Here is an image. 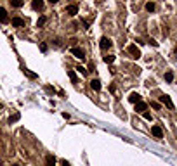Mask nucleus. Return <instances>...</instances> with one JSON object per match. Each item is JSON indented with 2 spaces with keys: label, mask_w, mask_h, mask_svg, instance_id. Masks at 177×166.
Here are the masks:
<instances>
[{
  "label": "nucleus",
  "mask_w": 177,
  "mask_h": 166,
  "mask_svg": "<svg viewBox=\"0 0 177 166\" xmlns=\"http://www.w3.org/2000/svg\"><path fill=\"white\" fill-rule=\"evenodd\" d=\"M134 106H136V113H144V111L148 109V104H146V102H143V100L136 102Z\"/></svg>",
  "instance_id": "7"
},
{
  "label": "nucleus",
  "mask_w": 177,
  "mask_h": 166,
  "mask_svg": "<svg viewBox=\"0 0 177 166\" xmlns=\"http://www.w3.org/2000/svg\"><path fill=\"white\" fill-rule=\"evenodd\" d=\"M129 54L134 57V59H139L141 57V50H139V47H136V45H129Z\"/></svg>",
  "instance_id": "2"
},
{
  "label": "nucleus",
  "mask_w": 177,
  "mask_h": 166,
  "mask_svg": "<svg viewBox=\"0 0 177 166\" xmlns=\"http://www.w3.org/2000/svg\"><path fill=\"white\" fill-rule=\"evenodd\" d=\"M71 54H73L76 59H80V61H83V59H85V50H83V49H80V47H73V49H71Z\"/></svg>",
  "instance_id": "1"
},
{
  "label": "nucleus",
  "mask_w": 177,
  "mask_h": 166,
  "mask_svg": "<svg viewBox=\"0 0 177 166\" xmlns=\"http://www.w3.org/2000/svg\"><path fill=\"white\" fill-rule=\"evenodd\" d=\"M111 45H113V43H111V40H110V38H106V36H103V38H101V42H99L101 50H108Z\"/></svg>",
  "instance_id": "3"
},
{
  "label": "nucleus",
  "mask_w": 177,
  "mask_h": 166,
  "mask_svg": "<svg viewBox=\"0 0 177 166\" xmlns=\"http://www.w3.org/2000/svg\"><path fill=\"white\" fill-rule=\"evenodd\" d=\"M149 43H151L153 47H158V42H156V40H153V38H149Z\"/></svg>",
  "instance_id": "24"
},
{
  "label": "nucleus",
  "mask_w": 177,
  "mask_h": 166,
  "mask_svg": "<svg viewBox=\"0 0 177 166\" xmlns=\"http://www.w3.org/2000/svg\"><path fill=\"white\" fill-rule=\"evenodd\" d=\"M45 90H47V92H49V94H54V92H56V90H54V88H52V87H45Z\"/></svg>",
  "instance_id": "28"
},
{
  "label": "nucleus",
  "mask_w": 177,
  "mask_h": 166,
  "mask_svg": "<svg viewBox=\"0 0 177 166\" xmlns=\"http://www.w3.org/2000/svg\"><path fill=\"white\" fill-rule=\"evenodd\" d=\"M23 73L30 78V80H35V78H38V74L37 73H33V71H30V69H26V68H23Z\"/></svg>",
  "instance_id": "14"
},
{
  "label": "nucleus",
  "mask_w": 177,
  "mask_h": 166,
  "mask_svg": "<svg viewBox=\"0 0 177 166\" xmlns=\"http://www.w3.org/2000/svg\"><path fill=\"white\" fill-rule=\"evenodd\" d=\"M47 49H49L47 43H40V50H42V52H47Z\"/></svg>",
  "instance_id": "23"
},
{
  "label": "nucleus",
  "mask_w": 177,
  "mask_h": 166,
  "mask_svg": "<svg viewBox=\"0 0 177 166\" xmlns=\"http://www.w3.org/2000/svg\"><path fill=\"white\" fill-rule=\"evenodd\" d=\"M151 133H153L156 139H163V130H162V126H158V125H155V126L151 128Z\"/></svg>",
  "instance_id": "5"
},
{
  "label": "nucleus",
  "mask_w": 177,
  "mask_h": 166,
  "mask_svg": "<svg viewBox=\"0 0 177 166\" xmlns=\"http://www.w3.org/2000/svg\"><path fill=\"white\" fill-rule=\"evenodd\" d=\"M83 26H85V29H89V26H90V23H89L87 19H83Z\"/></svg>",
  "instance_id": "27"
},
{
  "label": "nucleus",
  "mask_w": 177,
  "mask_h": 166,
  "mask_svg": "<svg viewBox=\"0 0 177 166\" xmlns=\"http://www.w3.org/2000/svg\"><path fill=\"white\" fill-rule=\"evenodd\" d=\"M45 23H47V17H45V16H40V17H38V21H37V26H38V28H42Z\"/></svg>",
  "instance_id": "20"
},
{
  "label": "nucleus",
  "mask_w": 177,
  "mask_h": 166,
  "mask_svg": "<svg viewBox=\"0 0 177 166\" xmlns=\"http://www.w3.org/2000/svg\"><path fill=\"white\" fill-rule=\"evenodd\" d=\"M160 100H162V104H165L169 109H174V102H172V99H170L169 95H162Z\"/></svg>",
  "instance_id": "4"
},
{
  "label": "nucleus",
  "mask_w": 177,
  "mask_h": 166,
  "mask_svg": "<svg viewBox=\"0 0 177 166\" xmlns=\"http://www.w3.org/2000/svg\"><path fill=\"white\" fill-rule=\"evenodd\" d=\"M104 62L106 64H113L115 62V55H104Z\"/></svg>",
  "instance_id": "21"
},
{
  "label": "nucleus",
  "mask_w": 177,
  "mask_h": 166,
  "mask_svg": "<svg viewBox=\"0 0 177 166\" xmlns=\"http://www.w3.org/2000/svg\"><path fill=\"white\" fill-rule=\"evenodd\" d=\"M76 71H78V73H82V74H87V69H85L83 66H78V68H76Z\"/></svg>",
  "instance_id": "22"
},
{
  "label": "nucleus",
  "mask_w": 177,
  "mask_h": 166,
  "mask_svg": "<svg viewBox=\"0 0 177 166\" xmlns=\"http://www.w3.org/2000/svg\"><path fill=\"white\" fill-rule=\"evenodd\" d=\"M165 81H167V83H172V81H174V73H172V71H167V73H165Z\"/></svg>",
  "instance_id": "18"
},
{
  "label": "nucleus",
  "mask_w": 177,
  "mask_h": 166,
  "mask_svg": "<svg viewBox=\"0 0 177 166\" xmlns=\"http://www.w3.org/2000/svg\"><path fill=\"white\" fill-rule=\"evenodd\" d=\"M144 7H146V10H148V12H155V9H156V3H155V2H148Z\"/></svg>",
  "instance_id": "16"
},
{
  "label": "nucleus",
  "mask_w": 177,
  "mask_h": 166,
  "mask_svg": "<svg viewBox=\"0 0 177 166\" xmlns=\"http://www.w3.org/2000/svg\"><path fill=\"white\" fill-rule=\"evenodd\" d=\"M59 165H61V166H70V163H68V161H66V159H63V161H61V163H59Z\"/></svg>",
  "instance_id": "29"
},
{
  "label": "nucleus",
  "mask_w": 177,
  "mask_h": 166,
  "mask_svg": "<svg viewBox=\"0 0 177 166\" xmlns=\"http://www.w3.org/2000/svg\"><path fill=\"white\" fill-rule=\"evenodd\" d=\"M31 9L33 10H42L43 9V0H33L31 2Z\"/></svg>",
  "instance_id": "8"
},
{
  "label": "nucleus",
  "mask_w": 177,
  "mask_h": 166,
  "mask_svg": "<svg viewBox=\"0 0 177 166\" xmlns=\"http://www.w3.org/2000/svg\"><path fill=\"white\" fill-rule=\"evenodd\" d=\"M90 88H92L94 92H99V90H101V80H99V78L90 80Z\"/></svg>",
  "instance_id": "6"
},
{
  "label": "nucleus",
  "mask_w": 177,
  "mask_h": 166,
  "mask_svg": "<svg viewBox=\"0 0 177 166\" xmlns=\"http://www.w3.org/2000/svg\"><path fill=\"white\" fill-rule=\"evenodd\" d=\"M12 166H21V165H12Z\"/></svg>",
  "instance_id": "30"
},
{
  "label": "nucleus",
  "mask_w": 177,
  "mask_h": 166,
  "mask_svg": "<svg viewBox=\"0 0 177 166\" xmlns=\"http://www.w3.org/2000/svg\"><path fill=\"white\" fill-rule=\"evenodd\" d=\"M10 5H12V7H16V9H19V7H23V5H24V2H21V0H10Z\"/></svg>",
  "instance_id": "19"
},
{
  "label": "nucleus",
  "mask_w": 177,
  "mask_h": 166,
  "mask_svg": "<svg viewBox=\"0 0 177 166\" xmlns=\"http://www.w3.org/2000/svg\"><path fill=\"white\" fill-rule=\"evenodd\" d=\"M19 120H21V114H19V113H14L12 116H9V125L16 123V121H19Z\"/></svg>",
  "instance_id": "15"
},
{
  "label": "nucleus",
  "mask_w": 177,
  "mask_h": 166,
  "mask_svg": "<svg viewBox=\"0 0 177 166\" xmlns=\"http://www.w3.org/2000/svg\"><path fill=\"white\" fill-rule=\"evenodd\" d=\"M68 76H70V80H71L73 83H76V81H78V76H76V73H75L73 69H70V71H68Z\"/></svg>",
  "instance_id": "17"
},
{
  "label": "nucleus",
  "mask_w": 177,
  "mask_h": 166,
  "mask_svg": "<svg viewBox=\"0 0 177 166\" xmlns=\"http://www.w3.org/2000/svg\"><path fill=\"white\" fill-rule=\"evenodd\" d=\"M10 23H12V26H16V28L24 26V19H21V17H12V19H10Z\"/></svg>",
  "instance_id": "11"
},
{
  "label": "nucleus",
  "mask_w": 177,
  "mask_h": 166,
  "mask_svg": "<svg viewBox=\"0 0 177 166\" xmlns=\"http://www.w3.org/2000/svg\"><path fill=\"white\" fill-rule=\"evenodd\" d=\"M66 14L68 16H76L78 14V7L76 5H66Z\"/></svg>",
  "instance_id": "9"
},
{
  "label": "nucleus",
  "mask_w": 177,
  "mask_h": 166,
  "mask_svg": "<svg viewBox=\"0 0 177 166\" xmlns=\"http://www.w3.org/2000/svg\"><path fill=\"white\" fill-rule=\"evenodd\" d=\"M151 107H153V109H160V104H158V102H151Z\"/></svg>",
  "instance_id": "25"
},
{
  "label": "nucleus",
  "mask_w": 177,
  "mask_h": 166,
  "mask_svg": "<svg viewBox=\"0 0 177 166\" xmlns=\"http://www.w3.org/2000/svg\"><path fill=\"white\" fill-rule=\"evenodd\" d=\"M2 107H3V106H2V104H0V109H2Z\"/></svg>",
  "instance_id": "31"
},
{
  "label": "nucleus",
  "mask_w": 177,
  "mask_h": 166,
  "mask_svg": "<svg viewBox=\"0 0 177 166\" xmlns=\"http://www.w3.org/2000/svg\"><path fill=\"white\" fill-rule=\"evenodd\" d=\"M9 21V16H7V10L3 7H0V23H7Z\"/></svg>",
  "instance_id": "13"
},
{
  "label": "nucleus",
  "mask_w": 177,
  "mask_h": 166,
  "mask_svg": "<svg viewBox=\"0 0 177 166\" xmlns=\"http://www.w3.org/2000/svg\"><path fill=\"white\" fill-rule=\"evenodd\" d=\"M129 100H130L132 104H136V102H139V100H141V95H139L137 92H132V94L129 95Z\"/></svg>",
  "instance_id": "12"
},
{
  "label": "nucleus",
  "mask_w": 177,
  "mask_h": 166,
  "mask_svg": "<svg viewBox=\"0 0 177 166\" xmlns=\"http://www.w3.org/2000/svg\"><path fill=\"white\" fill-rule=\"evenodd\" d=\"M143 116H144V120H149L151 121V114L149 113H143Z\"/></svg>",
  "instance_id": "26"
},
{
  "label": "nucleus",
  "mask_w": 177,
  "mask_h": 166,
  "mask_svg": "<svg viewBox=\"0 0 177 166\" xmlns=\"http://www.w3.org/2000/svg\"><path fill=\"white\" fill-rule=\"evenodd\" d=\"M56 165H57L56 158H54L52 154H47V156H45V166H56Z\"/></svg>",
  "instance_id": "10"
}]
</instances>
